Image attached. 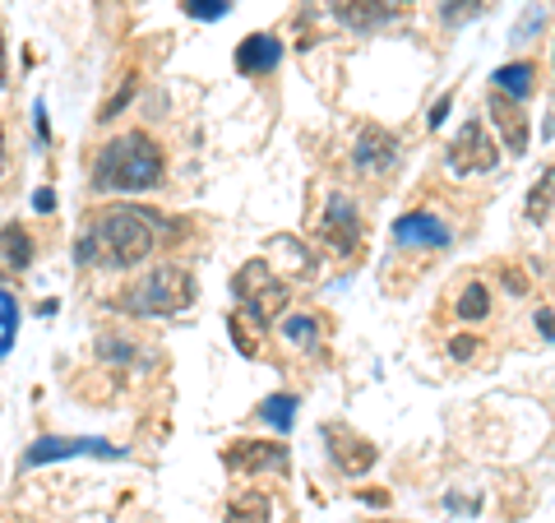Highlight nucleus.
I'll return each mask as SVG.
<instances>
[{"label":"nucleus","mask_w":555,"mask_h":523,"mask_svg":"<svg viewBox=\"0 0 555 523\" xmlns=\"http://www.w3.org/2000/svg\"><path fill=\"white\" fill-rule=\"evenodd\" d=\"M361 500H366V505H389V496H385V492H361Z\"/></svg>","instance_id":"f704fd0d"},{"label":"nucleus","mask_w":555,"mask_h":523,"mask_svg":"<svg viewBox=\"0 0 555 523\" xmlns=\"http://www.w3.org/2000/svg\"><path fill=\"white\" fill-rule=\"evenodd\" d=\"M163 171H167V158L158 139L144 130H130V135H116L112 144H102L93 163V190H102V195H116V190L144 195V190L163 181Z\"/></svg>","instance_id":"f03ea898"},{"label":"nucleus","mask_w":555,"mask_h":523,"mask_svg":"<svg viewBox=\"0 0 555 523\" xmlns=\"http://www.w3.org/2000/svg\"><path fill=\"white\" fill-rule=\"evenodd\" d=\"M324 449H328V459H334V468H338L343 477H366L371 468L379 463V449L366 441V435L347 431L343 422H328L324 426Z\"/></svg>","instance_id":"0eeeda50"},{"label":"nucleus","mask_w":555,"mask_h":523,"mask_svg":"<svg viewBox=\"0 0 555 523\" xmlns=\"http://www.w3.org/2000/svg\"><path fill=\"white\" fill-rule=\"evenodd\" d=\"M79 455H98V459H126L120 445L107 441H93V435H42L24 449V468H42V463H56V459H79Z\"/></svg>","instance_id":"423d86ee"},{"label":"nucleus","mask_w":555,"mask_h":523,"mask_svg":"<svg viewBox=\"0 0 555 523\" xmlns=\"http://www.w3.org/2000/svg\"><path fill=\"white\" fill-rule=\"evenodd\" d=\"M181 10L190 20H204V24H218L222 14L232 10V0H181Z\"/></svg>","instance_id":"bb28decb"},{"label":"nucleus","mask_w":555,"mask_h":523,"mask_svg":"<svg viewBox=\"0 0 555 523\" xmlns=\"http://www.w3.org/2000/svg\"><path fill=\"white\" fill-rule=\"evenodd\" d=\"M449 112H454V93H444L436 107H430V120H426V126H430V130H440L444 120H449Z\"/></svg>","instance_id":"7c9ffc66"},{"label":"nucleus","mask_w":555,"mask_h":523,"mask_svg":"<svg viewBox=\"0 0 555 523\" xmlns=\"http://www.w3.org/2000/svg\"><path fill=\"white\" fill-rule=\"evenodd\" d=\"M232 339H236V347L246 357H255L259 353V343H255V324L246 320V316H232Z\"/></svg>","instance_id":"cd10ccee"},{"label":"nucleus","mask_w":555,"mask_h":523,"mask_svg":"<svg viewBox=\"0 0 555 523\" xmlns=\"http://www.w3.org/2000/svg\"><path fill=\"white\" fill-rule=\"evenodd\" d=\"M542 20H546V10H542V5H528V14L518 20V28H514V38H509V42H528V33H532V28H542Z\"/></svg>","instance_id":"c85d7f7f"},{"label":"nucleus","mask_w":555,"mask_h":523,"mask_svg":"<svg viewBox=\"0 0 555 523\" xmlns=\"http://www.w3.org/2000/svg\"><path fill=\"white\" fill-rule=\"evenodd\" d=\"M0 329H5V334H0V357H5L14 334H20V302H14L5 288H0Z\"/></svg>","instance_id":"5701e85b"},{"label":"nucleus","mask_w":555,"mask_h":523,"mask_svg":"<svg viewBox=\"0 0 555 523\" xmlns=\"http://www.w3.org/2000/svg\"><path fill=\"white\" fill-rule=\"evenodd\" d=\"M273 255H287L292 273H310V251L301 246L297 237H278V241H273Z\"/></svg>","instance_id":"a878e982"},{"label":"nucleus","mask_w":555,"mask_h":523,"mask_svg":"<svg viewBox=\"0 0 555 523\" xmlns=\"http://www.w3.org/2000/svg\"><path fill=\"white\" fill-rule=\"evenodd\" d=\"M5 75H10V65H5V38H0V89H5Z\"/></svg>","instance_id":"c9c22d12"},{"label":"nucleus","mask_w":555,"mask_h":523,"mask_svg":"<svg viewBox=\"0 0 555 523\" xmlns=\"http://www.w3.org/2000/svg\"><path fill=\"white\" fill-rule=\"evenodd\" d=\"M486 10H491V0H440V20H444L449 28L473 24V20H481Z\"/></svg>","instance_id":"412c9836"},{"label":"nucleus","mask_w":555,"mask_h":523,"mask_svg":"<svg viewBox=\"0 0 555 523\" xmlns=\"http://www.w3.org/2000/svg\"><path fill=\"white\" fill-rule=\"evenodd\" d=\"M328 10L347 33H379L408 10V0H328Z\"/></svg>","instance_id":"9b49d317"},{"label":"nucleus","mask_w":555,"mask_h":523,"mask_svg":"<svg viewBox=\"0 0 555 523\" xmlns=\"http://www.w3.org/2000/svg\"><path fill=\"white\" fill-rule=\"evenodd\" d=\"M486 112H491V126L500 130V144H505L514 158H524V153H528V139H532V120H528V112H524V102H514V98H505V93H491Z\"/></svg>","instance_id":"ddd939ff"},{"label":"nucleus","mask_w":555,"mask_h":523,"mask_svg":"<svg viewBox=\"0 0 555 523\" xmlns=\"http://www.w3.org/2000/svg\"><path fill=\"white\" fill-rule=\"evenodd\" d=\"M222 523H273V500L264 492H241L228 505V519Z\"/></svg>","instance_id":"f3484780"},{"label":"nucleus","mask_w":555,"mask_h":523,"mask_svg":"<svg viewBox=\"0 0 555 523\" xmlns=\"http://www.w3.org/2000/svg\"><path fill=\"white\" fill-rule=\"evenodd\" d=\"M222 463L241 477H259V473H287L292 468V449L278 441H236L222 449Z\"/></svg>","instance_id":"6e6552de"},{"label":"nucleus","mask_w":555,"mask_h":523,"mask_svg":"<svg viewBox=\"0 0 555 523\" xmlns=\"http://www.w3.org/2000/svg\"><path fill=\"white\" fill-rule=\"evenodd\" d=\"M505 288H509L514 296H528V283H524V273H514V269L505 273Z\"/></svg>","instance_id":"72a5a7b5"},{"label":"nucleus","mask_w":555,"mask_h":523,"mask_svg":"<svg viewBox=\"0 0 555 523\" xmlns=\"http://www.w3.org/2000/svg\"><path fill=\"white\" fill-rule=\"evenodd\" d=\"M379 523H393V519H379Z\"/></svg>","instance_id":"4c0bfd02"},{"label":"nucleus","mask_w":555,"mask_h":523,"mask_svg":"<svg viewBox=\"0 0 555 523\" xmlns=\"http://www.w3.org/2000/svg\"><path fill=\"white\" fill-rule=\"evenodd\" d=\"M33 208H38V214H51V208H56V195H51V190H38V195H33Z\"/></svg>","instance_id":"473e14b6"},{"label":"nucleus","mask_w":555,"mask_h":523,"mask_svg":"<svg viewBox=\"0 0 555 523\" xmlns=\"http://www.w3.org/2000/svg\"><path fill=\"white\" fill-rule=\"evenodd\" d=\"M134 89H139V75H134V69H130V75L126 79H120V89L107 98V102H102V112H98V120H116L120 112H126V102L134 98Z\"/></svg>","instance_id":"b1692460"},{"label":"nucleus","mask_w":555,"mask_h":523,"mask_svg":"<svg viewBox=\"0 0 555 523\" xmlns=\"http://www.w3.org/2000/svg\"><path fill=\"white\" fill-rule=\"evenodd\" d=\"M459 316L467 324H477V320L491 316V288H486V283H467L463 296H459Z\"/></svg>","instance_id":"aec40b11"},{"label":"nucleus","mask_w":555,"mask_h":523,"mask_svg":"<svg viewBox=\"0 0 555 523\" xmlns=\"http://www.w3.org/2000/svg\"><path fill=\"white\" fill-rule=\"evenodd\" d=\"M93 353H98L102 361H120V366H130V361H134V343H130V339H116V334H102V339L93 343Z\"/></svg>","instance_id":"393cba45"},{"label":"nucleus","mask_w":555,"mask_h":523,"mask_svg":"<svg viewBox=\"0 0 555 523\" xmlns=\"http://www.w3.org/2000/svg\"><path fill=\"white\" fill-rule=\"evenodd\" d=\"M278 61H283V42L273 33H250L236 47V75H269V69H278Z\"/></svg>","instance_id":"4468645a"},{"label":"nucleus","mask_w":555,"mask_h":523,"mask_svg":"<svg viewBox=\"0 0 555 523\" xmlns=\"http://www.w3.org/2000/svg\"><path fill=\"white\" fill-rule=\"evenodd\" d=\"M195 302V273L185 265H158L139 278L134 288H126L116 296V310H130V316H149V320H163V316H181V310Z\"/></svg>","instance_id":"7ed1b4c3"},{"label":"nucleus","mask_w":555,"mask_h":523,"mask_svg":"<svg viewBox=\"0 0 555 523\" xmlns=\"http://www.w3.org/2000/svg\"><path fill=\"white\" fill-rule=\"evenodd\" d=\"M163 237V218L149 214V208H130V204H112L83 228V237L75 241V259L83 269H134L158 251Z\"/></svg>","instance_id":"f257e3e1"},{"label":"nucleus","mask_w":555,"mask_h":523,"mask_svg":"<svg viewBox=\"0 0 555 523\" xmlns=\"http://www.w3.org/2000/svg\"><path fill=\"white\" fill-rule=\"evenodd\" d=\"M532 329H537V334H542L546 343H555V310H551V306H537Z\"/></svg>","instance_id":"c756f323"},{"label":"nucleus","mask_w":555,"mask_h":523,"mask_svg":"<svg viewBox=\"0 0 555 523\" xmlns=\"http://www.w3.org/2000/svg\"><path fill=\"white\" fill-rule=\"evenodd\" d=\"M283 339L292 347H315L320 343V320L315 316H292V320H283Z\"/></svg>","instance_id":"4be33fe9"},{"label":"nucleus","mask_w":555,"mask_h":523,"mask_svg":"<svg viewBox=\"0 0 555 523\" xmlns=\"http://www.w3.org/2000/svg\"><path fill=\"white\" fill-rule=\"evenodd\" d=\"M5 163H10V153H5V130H0V171H5Z\"/></svg>","instance_id":"e433bc0d"},{"label":"nucleus","mask_w":555,"mask_h":523,"mask_svg":"<svg viewBox=\"0 0 555 523\" xmlns=\"http://www.w3.org/2000/svg\"><path fill=\"white\" fill-rule=\"evenodd\" d=\"M0 259L14 269V273H24L33 265V237L20 228V222H10V228H0Z\"/></svg>","instance_id":"dca6fc26"},{"label":"nucleus","mask_w":555,"mask_h":523,"mask_svg":"<svg viewBox=\"0 0 555 523\" xmlns=\"http://www.w3.org/2000/svg\"><path fill=\"white\" fill-rule=\"evenodd\" d=\"M232 292L241 302V316H246L255 329H269L287 310V283L273 273L269 259H250V265L232 278Z\"/></svg>","instance_id":"20e7f679"},{"label":"nucleus","mask_w":555,"mask_h":523,"mask_svg":"<svg viewBox=\"0 0 555 523\" xmlns=\"http://www.w3.org/2000/svg\"><path fill=\"white\" fill-rule=\"evenodd\" d=\"M491 84H495V93H505L514 102H528L537 93V65L532 61H509V65L495 69Z\"/></svg>","instance_id":"2eb2a0df"},{"label":"nucleus","mask_w":555,"mask_h":523,"mask_svg":"<svg viewBox=\"0 0 555 523\" xmlns=\"http://www.w3.org/2000/svg\"><path fill=\"white\" fill-rule=\"evenodd\" d=\"M444 163L454 177H486V171L500 167V144L486 135L481 120H463V130L444 149Z\"/></svg>","instance_id":"39448f33"},{"label":"nucleus","mask_w":555,"mask_h":523,"mask_svg":"<svg viewBox=\"0 0 555 523\" xmlns=\"http://www.w3.org/2000/svg\"><path fill=\"white\" fill-rule=\"evenodd\" d=\"M297 408H301L297 394H269L255 417H259V422H269V426H278V435H287L292 422H297Z\"/></svg>","instance_id":"a211bd4d"},{"label":"nucleus","mask_w":555,"mask_h":523,"mask_svg":"<svg viewBox=\"0 0 555 523\" xmlns=\"http://www.w3.org/2000/svg\"><path fill=\"white\" fill-rule=\"evenodd\" d=\"M393 163H398V135L375 126V120H366L352 139V167L361 171V177H385Z\"/></svg>","instance_id":"1a4fd4ad"},{"label":"nucleus","mask_w":555,"mask_h":523,"mask_svg":"<svg viewBox=\"0 0 555 523\" xmlns=\"http://www.w3.org/2000/svg\"><path fill=\"white\" fill-rule=\"evenodd\" d=\"M551 208H555V163L537 177V186L528 190V204H524V218L528 222H546L551 218Z\"/></svg>","instance_id":"6ab92c4d"},{"label":"nucleus","mask_w":555,"mask_h":523,"mask_svg":"<svg viewBox=\"0 0 555 523\" xmlns=\"http://www.w3.org/2000/svg\"><path fill=\"white\" fill-rule=\"evenodd\" d=\"M473 353H477V339H454V343H449V357H454V361H467Z\"/></svg>","instance_id":"2f4dec72"},{"label":"nucleus","mask_w":555,"mask_h":523,"mask_svg":"<svg viewBox=\"0 0 555 523\" xmlns=\"http://www.w3.org/2000/svg\"><path fill=\"white\" fill-rule=\"evenodd\" d=\"M393 241L403 251H444L449 241H454V232L444 228V218L426 214V208H412V214L393 222Z\"/></svg>","instance_id":"f8f14e48"},{"label":"nucleus","mask_w":555,"mask_h":523,"mask_svg":"<svg viewBox=\"0 0 555 523\" xmlns=\"http://www.w3.org/2000/svg\"><path fill=\"white\" fill-rule=\"evenodd\" d=\"M320 237H324L338 255H357V246H361V208L347 200L343 190H334V195H328V204H324Z\"/></svg>","instance_id":"9d476101"}]
</instances>
